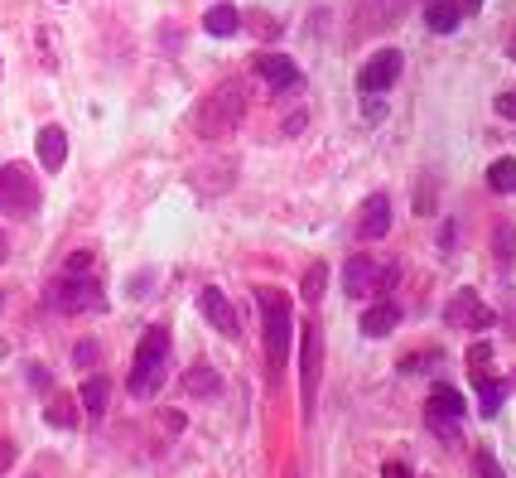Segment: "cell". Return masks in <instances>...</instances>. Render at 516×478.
I'll return each mask as SVG.
<instances>
[{"label": "cell", "mask_w": 516, "mask_h": 478, "mask_svg": "<svg viewBox=\"0 0 516 478\" xmlns=\"http://www.w3.org/2000/svg\"><path fill=\"white\" fill-rule=\"evenodd\" d=\"M256 305H261V324H266V363H271V377H280V367L290 358V334H295V305L275 285H256Z\"/></svg>", "instance_id": "1"}, {"label": "cell", "mask_w": 516, "mask_h": 478, "mask_svg": "<svg viewBox=\"0 0 516 478\" xmlns=\"http://www.w3.org/2000/svg\"><path fill=\"white\" fill-rule=\"evenodd\" d=\"M246 116V92L242 83H222L218 92H208L203 102H198V112H193V131L203 136V141H222V136H232L237 131V121Z\"/></svg>", "instance_id": "2"}, {"label": "cell", "mask_w": 516, "mask_h": 478, "mask_svg": "<svg viewBox=\"0 0 516 478\" xmlns=\"http://www.w3.org/2000/svg\"><path fill=\"white\" fill-rule=\"evenodd\" d=\"M164 363H169V329L150 324L136 343V367H131V396H155L164 382Z\"/></svg>", "instance_id": "3"}, {"label": "cell", "mask_w": 516, "mask_h": 478, "mask_svg": "<svg viewBox=\"0 0 516 478\" xmlns=\"http://www.w3.org/2000/svg\"><path fill=\"white\" fill-rule=\"evenodd\" d=\"M396 281H401L396 261H381V256H367V252L353 256V261L343 266V285H348L353 300H381Z\"/></svg>", "instance_id": "4"}, {"label": "cell", "mask_w": 516, "mask_h": 478, "mask_svg": "<svg viewBox=\"0 0 516 478\" xmlns=\"http://www.w3.org/2000/svg\"><path fill=\"white\" fill-rule=\"evenodd\" d=\"M49 305H54L58 314H97L107 305V295H102V281H97V276L63 271V276L49 285Z\"/></svg>", "instance_id": "5"}, {"label": "cell", "mask_w": 516, "mask_h": 478, "mask_svg": "<svg viewBox=\"0 0 516 478\" xmlns=\"http://www.w3.org/2000/svg\"><path fill=\"white\" fill-rule=\"evenodd\" d=\"M0 213H10V218H34L39 213V184L29 179L25 165L0 169Z\"/></svg>", "instance_id": "6"}, {"label": "cell", "mask_w": 516, "mask_h": 478, "mask_svg": "<svg viewBox=\"0 0 516 478\" xmlns=\"http://www.w3.org/2000/svg\"><path fill=\"white\" fill-rule=\"evenodd\" d=\"M299 358H304V416H314V396H319V372H324V338H319V324H304L299 334Z\"/></svg>", "instance_id": "7"}, {"label": "cell", "mask_w": 516, "mask_h": 478, "mask_svg": "<svg viewBox=\"0 0 516 478\" xmlns=\"http://www.w3.org/2000/svg\"><path fill=\"white\" fill-rule=\"evenodd\" d=\"M444 319H449L454 329H473V334H483V329H492V324H497V314L478 300V290H459V295L444 305Z\"/></svg>", "instance_id": "8"}, {"label": "cell", "mask_w": 516, "mask_h": 478, "mask_svg": "<svg viewBox=\"0 0 516 478\" xmlns=\"http://www.w3.org/2000/svg\"><path fill=\"white\" fill-rule=\"evenodd\" d=\"M396 78H401V54H396V49H381V54H372L367 63H362L357 87H362L367 97H377V92H386Z\"/></svg>", "instance_id": "9"}, {"label": "cell", "mask_w": 516, "mask_h": 478, "mask_svg": "<svg viewBox=\"0 0 516 478\" xmlns=\"http://www.w3.org/2000/svg\"><path fill=\"white\" fill-rule=\"evenodd\" d=\"M198 310H203V319H208V324H213L222 338H237V334H242L237 310H232V300L222 295L218 285H203V295H198Z\"/></svg>", "instance_id": "10"}, {"label": "cell", "mask_w": 516, "mask_h": 478, "mask_svg": "<svg viewBox=\"0 0 516 478\" xmlns=\"http://www.w3.org/2000/svg\"><path fill=\"white\" fill-rule=\"evenodd\" d=\"M463 411H468V401H463V392H454V387H435V392L425 396V421L435 425V430L459 425Z\"/></svg>", "instance_id": "11"}, {"label": "cell", "mask_w": 516, "mask_h": 478, "mask_svg": "<svg viewBox=\"0 0 516 478\" xmlns=\"http://www.w3.org/2000/svg\"><path fill=\"white\" fill-rule=\"evenodd\" d=\"M386 232H391V198L372 194L362 203V213H357V237H362V242H377Z\"/></svg>", "instance_id": "12"}, {"label": "cell", "mask_w": 516, "mask_h": 478, "mask_svg": "<svg viewBox=\"0 0 516 478\" xmlns=\"http://www.w3.org/2000/svg\"><path fill=\"white\" fill-rule=\"evenodd\" d=\"M256 73H261L275 92H295V87L304 83L299 68H295V58H285V54H256Z\"/></svg>", "instance_id": "13"}, {"label": "cell", "mask_w": 516, "mask_h": 478, "mask_svg": "<svg viewBox=\"0 0 516 478\" xmlns=\"http://www.w3.org/2000/svg\"><path fill=\"white\" fill-rule=\"evenodd\" d=\"M396 15H401V5H396V0H362L353 25H357V34H377V29H386Z\"/></svg>", "instance_id": "14"}, {"label": "cell", "mask_w": 516, "mask_h": 478, "mask_svg": "<svg viewBox=\"0 0 516 478\" xmlns=\"http://www.w3.org/2000/svg\"><path fill=\"white\" fill-rule=\"evenodd\" d=\"M34 150H39V165L49 169H63V160H68V136H63V126H44L39 131V141H34Z\"/></svg>", "instance_id": "15"}, {"label": "cell", "mask_w": 516, "mask_h": 478, "mask_svg": "<svg viewBox=\"0 0 516 478\" xmlns=\"http://www.w3.org/2000/svg\"><path fill=\"white\" fill-rule=\"evenodd\" d=\"M396 319H401V310H396L391 300H377L372 310L362 314V334H367V338H386L391 329H396Z\"/></svg>", "instance_id": "16"}, {"label": "cell", "mask_w": 516, "mask_h": 478, "mask_svg": "<svg viewBox=\"0 0 516 478\" xmlns=\"http://www.w3.org/2000/svg\"><path fill=\"white\" fill-rule=\"evenodd\" d=\"M184 392L189 396H198V401H208V396H218L222 392V377L218 372H213V367H189V372H184Z\"/></svg>", "instance_id": "17"}, {"label": "cell", "mask_w": 516, "mask_h": 478, "mask_svg": "<svg viewBox=\"0 0 516 478\" xmlns=\"http://www.w3.org/2000/svg\"><path fill=\"white\" fill-rule=\"evenodd\" d=\"M44 421L54 425V430H73V425H78V401L68 392H54L49 406H44Z\"/></svg>", "instance_id": "18"}, {"label": "cell", "mask_w": 516, "mask_h": 478, "mask_svg": "<svg viewBox=\"0 0 516 478\" xmlns=\"http://www.w3.org/2000/svg\"><path fill=\"white\" fill-rule=\"evenodd\" d=\"M107 401H111V382H107V377H87V382H82L78 406L87 411V416H102V411H107Z\"/></svg>", "instance_id": "19"}, {"label": "cell", "mask_w": 516, "mask_h": 478, "mask_svg": "<svg viewBox=\"0 0 516 478\" xmlns=\"http://www.w3.org/2000/svg\"><path fill=\"white\" fill-rule=\"evenodd\" d=\"M237 25H242V10H237V5H213V10L203 15V29H208V34H218V39L237 34Z\"/></svg>", "instance_id": "20"}, {"label": "cell", "mask_w": 516, "mask_h": 478, "mask_svg": "<svg viewBox=\"0 0 516 478\" xmlns=\"http://www.w3.org/2000/svg\"><path fill=\"white\" fill-rule=\"evenodd\" d=\"M463 10L454 0H430V10H425V25L435 29V34H449V29H459Z\"/></svg>", "instance_id": "21"}, {"label": "cell", "mask_w": 516, "mask_h": 478, "mask_svg": "<svg viewBox=\"0 0 516 478\" xmlns=\"http://www.w3.org/2000/svg\"><path fill=\"white\" fill-rule=\"evenodd\" d=\"M502 396H507V387L497 382V377H478V406H483V416H497L502 411Z\"/></svg>", "instance_id": "22"}, {"label": "cell", "mask_w": 516, "mask_h": 478, "mask_svg": "<svg viewBox=\"0 0 516 478\" xmlns=\"http://www.w3.org/2000/svg\"><path fill=\"white\" fill-rule=\"evenodd\" d=\"M488 189L492 194H516V160H492Z\"/></svg>", "instance_id": "23"}, {"label": "cell", "mask_w": 516, "mask_h": 478, "mask_svg": "<svg viewBox=\"0 0 516 478\" xmlns=\"http://www.w3.org/2000/svg\"><path fill=\"white\" fill-rule=\"evenodd\" d=\"M324 290H328V271H324V261H314V266L304 271V300H309V305H319V300H324Z\"/></svg>", "instance_id": "24"}, {"label": "cell", "mask_w": 516, "mask_h": 478, "mask_svg": "<svg viewBox=\"0 0 516 478\" xmlns=\"http://www.w3.org/2000/svg\"><path fill=\"white\" fill-rule=\"evenodd\" d=\"M468 372H473V382L492 372V348L488 343H473V348H468Z\"/></svg>", "instance_id": "25"}, {"label": "cell", "mask_w": 516, "mask_h": 478, "mask_svg": "<svg viewBox=\"0 0 516 478\" xmlns=\"http://www.w3.org/2000/svg\"><path fill=\"white\" fill-rule=\"evenodd\" d=\"M97 353H102V348H97L92 338H82L78 348H73V363H78V367H92V363H97Z\"/></svg>", "instance_id": "26"}, {"label": "cell", "mask_w": 516, "mask_h": 478, "mask_svg": "<svg viewBox=\"0 0 516 478\" xmlns=\"http://www.w3.org/2000/svg\"><path fill=\"white\" fill-rule=\"evenodd\" d=\"M478 474H483V478H502V469H497L492 450H478Z\"/></svg>", "instance_id": "27"}, {"label": "cell", "mask_w": 516, "mask_h": 478, "mask_svg": "<svg viewBox=\"0 0 516 478\" xmlns=\"http://www.w3.org/2000/svg\"><path fill=\"white\" fill-rule=\"evenodd\" d=\"M497 116H507V121H516V87H512V92H502V97H497Z\"/></svg>", "instance_id": "28"}, {"label": "cell", "mask_w": 516, "mask_h": 478, "mask_svg": "<svg viewBox=\"0 0 516 478\" xmlns=\"http://www.w3.org/2000/svg\"><path fill=\"white\" fill-rule=\"evenodd\" d=\"M63 271H92V252H78V256H68V266Z\"/></svg>", "instance_id": "29"}, {"label": "cell", "mask_w": 516, "mask_h": 478, "mask_svg": "<svg viewBox=\"0 0 516 478\" xmlns=\"http://www.w3.org/2000/svg\"><path fill=\"white\" fill-rule=\"evenodd\" d=\"M381 478H410V464H401V459H391V464L381 469Z\"/></svg>", "instance_id": "30"}, {"label": "cell", "mask_w": 516, "mask_h": 478, "mask_svg": "<svg viewBox=\"0 0 516 478\" xmlns=\"http://www.w3.org/2000/svg\"><path fill=\"white\" fill-rule=\"evenodd\" d=\"M497 256H512V232L507 227H497Z\"/></svg>", "instance_id": "31"}, {"label": "cell", "mask_w": 516, "mask_h": 478, "mask_svg": "<svg viewBox=\"0 0 516 478\" xmlns=\"http://www.w3.org/2000/svg\"><path fill=\"white\" fill-rule=\"evenodd\" d=\"M10 464H15V445H10V440H0V474H5Z\"/></svg>", "instance_id": "32"}, {"label": "cell", "mask_w": 516, "mask_h": 478, "mask_svg": "<svg viewBox=\"0 0 516 478\" xmlns=\"http://www.w3.org/2000/svg\"><path fill=\"white\" fill-rule=\"evenodd\" d=\"M454 5H459L463 15H473V10H478V5H483V0H454Z\"/></svg>", "instance_id": "33"}, {"label": "cell", "mask_w": 516, "mask_h": 478, "mask_svg": "<svg viewBox=\"0 0 516 478\" xmlns=\"http://www.w3.org/2000/svg\"><path fill=\"white\" fill-rule=\"evenodd\" d=\"M5 256H10V242H5V232H0V261H5Z\"/></svg>", "instance_id": "34"}, {"label": "cell", "mask_w": 516, "mask_h": 478, "mask_svg": "<svg viewBox=\"0 0 516 478\" xmlns=\"http://www.w3.org/2000/svg\"><path fill=\"white\" fill-rule=\"evenodd\" d=\"M507 54H512V58H516V29H512V39H507Z\"/></svg>", "instance_id": "35"}]
</instances>
